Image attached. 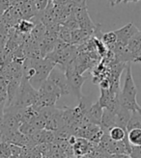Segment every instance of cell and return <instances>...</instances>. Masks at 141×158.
<instances>
[{
    "instance_id": "cell-1",
    "label": "cell",
    "mask_w": 141,
    "mask_h": 158,
    "mask_svg": "<svg viewBox=\"0 0 141 158\" xmlns=\"http://www.w3.org/2000/svg\"><path fill=\"white\" fill-rule=\"evenodd\" d=\"M125 72H126V74H125L123 88L120 92L119 103L122 107L130 110L131 112H134L138 109L139 105L136 100L137 88H136L135 83L134 81V76H132V73H131L130 63H127Z\"/></svg>"
},
{
    "instance_id": "cell-2",
    "label": "cell",
    "mask_w": 141,
    "mask_h": 158,
    "mask_svg": "<svg viewBox=\"0 0 141 158\" xmlns=\"http://www.w3.org/2000/svg\"><path fill=\"white\" fill-rule=\"evenodd\" d=\"M29 63L31 67L35 70V74L29 80V83L35 90H39L42 84L49 78L51 70L55 68V63L52 62L49 58H40V59H30Z\"/></svg>"
},
{
    "instance_id": "cell-3",
    "label": "cell",
    "mask_w": 141,
    "mask_h": 158,
    "mask_svg": "<svg viewBox=\"0 0 141 158\" xmlns=\"http://www.w3.org/2000/svg\"><path fill=\"white\" fill-rule=\"evenodd\" d=\"M39 98V93L35 90L26 78L22 77V80L12 104L8 107H13L17 109H22L29 106L35 105ZM7 108V107H6Z\"/></svg>"
},
{
    "instance_id": "cell-4",
    "label": "cell",
    "mask_w": 141,
    "mask_h": 158,
    "mask_svg": "<svg viewBox=\"0 0 141 158\" xmlns=\"http://www.w3.org/2000/svg\"><path fill=\"white\" fill-rule=\"evenodd\" d=\"M74 61L70 63V65L67 66V68L65 69V73H66V76L68 79L69 86L70 88V92H72V94H74L75 96L80 100L83 98L82 86L86 80V77L83 76L82 74H79L76 73Z\"/></svg>"
},
{
    "instance_id": "cell-5",
    "label": "cell",
    "mask_w": 141,
    "mask_h": 158,
    "mask_svg": "<svg viewBox=\"0 0 141 158\" xmlns=\"http://www.w3.org/2000/svg\"><path fill=\"white\" fill-rule=\"evenodd\" d=\"M48 79L60 89L62 97H66V96H69L70 94H72L66 73L64 70L61 69L59 67L55 66V68L51 70V73Z\"/></svg>"
},
{
    "instance_id": "cell-6",
    "label": "cell",
    "mask_w": 141,
    "mask_h": 158,
    "mask_svg": "<svg viewBox=\"0 0 141 158\" xmlns=\"http://www.w3.org/2000/svg\"><path fill=\"white\" fill-rule=\"evenodd\" d=\"M74 15L78 22V25H79L80 29L95 32V30L97 29L99 24H95L94 21L91 19L90 15L88 14V11H87V6L82 7L81 9L76 11Z\"/></svg>"
},
{
    "instance_id": "cell-7",
    "label": "cell",
    "mask_w": 141,
    "mask_h": 158,
    "mask_svg": "<svg viewBox=\"0 0 141 158\" xmlns=\"http://www.w3.org/2000/svg\"><path fill=\"white\" fill-rule=\"evenodd\" d=\"M138 31L139 29L132 22L128 23V24L123 26L122 28L115 30V33L117 35V40H118L117 42H119L123 44H128L130 40L134 37Z\"/></svg>"
},
{
    "instance_id": "cell-8",
    "label": "cell",
    "mask_w": 141,
    "mask_h": 158,
    "mask_svg": "<svg viewBox=\"0 0 141 158\" xmlns=\"http://www.w3.org/2000/svg\"><path fill=\"white\" fill-rule=\"evenodd\" d=\"M95 146H97V144H93L84 138H78L77 137L76 142L73 146L74 154H75V156L88 155L90 153V152L92 151V148Z\"/></svg>"
},
{
    "instance_id": "cell-9",
    "label": "cell",
    "mask_w": 141,
    "mask_h": 158,
    "mask_svg": "<svg viewBox=\"0 0 141 158\" xmlns=\"http://www.w3.org/2000/svg\"><path fill=\"white\" fill-rule=\"evenodd\" d=\"M103 112H104V108L101 107L100 102L97 101L88 108L86 116H87L91 124L100 125V121H101V117H103Z\"/></svg>"
},
{
    "instance_id": "cell-10",
    "label": "cell",
    "mask_w": 141,
    "mask_h": 158,
    "mask_svg": "<svg viewBox=\"0 0 141 158\" xmlns=\"http://www.w3.org/2000/svg\"><path fill=\"white\" fill-rule=\"evenodd\" d=\"M116 125V116L115 113L109 111L108 109L104 108L103 117H101V121L100 127L105 133H108V131L111 128H113Z\"/></svg>"
},
{
    "instance_id": "cell-11",
    "label": "cell",
    "mask_w": 141,
    "mask_h": 158,
    "mask_svg": "<svg viewBox=\"0 0 141 158\" xmlns=\"http://www.w3.org/2000/svg\"><path fill=\"white\" fill-rule=\"evenodd\" d=\"M94 32L84 29H76L75 31H72V44L73 45H80L85 44L89 41V39L93 37Z\"/></svg>"
},
{
    "instance_id": "cell-12",
    "label": "cell",
    "mask_w": 141,
    "mask_h": 158,
    "mask_svg": "<svg viewBox=\"0 0 141 158\" xmlns=\"http://www.w3.org/2000/svg\"><path fill=\"white\" fill-rule=\"evenodd\" d=\"M115 116H116V125L127 130L128 123L131 117V111L120 105V107L115 113Z\"/></svg>"
},
{
    "instance_id": "cell-13",
    "label": "cell",
    "mask_w": 141,
    "mask_h": 158,
    "mask_svg": "<svg viewBox=\"0 0 141 158\" xmlns=\"http://www.w3.org/2000/svg\"><path fill=\"white\" fill-rule=\"evenodd\" d=\"M39 93L45 94H50V96H55L58 98H60L61 96V91L56 85H54L50 80L46 79V80L42 84L40 89L38 90Z\"/></svg>"
},
{
    "instance_id": "cell-14",
    "label": "cell",
    "mask_w": 141,
    "mask_h": 158,
    "mask_svg": "<svg viewBox=\"0 0 141 158\" xmlns=\"http://www.w3.org/2000/svg\"><path fill=\"white\" fill-rule=\"evenodd\" d=\"M107 134L113 141L116 142H123L128 138V131L120 126H114L113 128L108 131Z\"/></svg>"
},
{
    "instance_id": "cell-15",
    "label": "cell",
    "mask_w": 141,
    "mask_h": 158,
    "mask_svg": "<svg viewBox=\"0 0 141 158\" xmlns=\"http://www.w3.org/2000/svg\"><path fill=\"white\" fill-rule=\"evenodd\" d=\"M45 34H46V27L43 24L42 22H38L35 24L32 32L30 33V36L32 37L37 43H39V44H40V43L45 38Z\"/></svg>"
},
{
    "instance_id": "cell-16",
    "label": "cell",
    "mask_w": 141,
    "mask_h": 158,
    "mask_svg": "<svg viewBox=\"0 0 141 158\" xmlns=\"http://www.w3.org/2000/svg\"><path fill=\"white\" fill-rule=\"evenodd\" d=\"M35 26V23L32 20H27V19H21L18 22V24L15 26L19 32L24 34V35H29Z\"/></svg>"
},
{
    "instance_id": "cell-17",
    "label": "cell",
    "mask_w": 141,
    "mask_h": 158,
    "mask_svg": "<svg viewBox=\"0 0 141 158\" xmlns=\"http://www.w3.org/2000/svg\"><path fill=\"white\" fill-rule=\"evenodd\" d=\"M128 140L132 147L141 146V129L132 128L128 131Z\"/></svg>"
},
{
    "instance_id": "cell-18",
    "label": "cell",
    "mask_w": 141,
    "mask_h": 158,
    "mask_svg": "<svg viewBox=\"0 0 141 158\" xmlns=\"http://www.w3.org/2000/svg\"><path fill=\"white\" fill-rule=\"evenodd\" d=\"M100 41L104 43V44L109 48V47L113 46L117 43V35L115 33V31H111V32H106L101 35Z\"/></svg>"
},
{
    "instance_id": "cell-19",
    "label": "cell",
    "mask_w": 141,
    "mask_h": 158,
    "mask_svg": "<svg viewBox=\"0 0 141 158\" xmlns=\"http://www.w3.org/2000/svg\"><path fill=\"white\" fill-rule=\"evenodd\" d=\"M127 45L129 47V49L134 54L140 48V46H141V30H139L138 32L130 40Z\"/></svg>"
},
{
    "instance_id": "cell-20",
    "label": "cell",
    "mask_w": 141,
    "mask_h": 158,
    "mask_svg": "<svg viewBox=\"0 0 141 158\" xmlns=\"http://www.w3.org/2000/svg\"><path fill=\"white\" fill-rule=\"evenodd\" d=\"M57 36H58V39L61 40V41H63L69 44H72V31L69 28H67L66 26L61 24Z\"/></svg>"
},
{
    "instance_id": "cell-21",
    "label": "cell",
    "mask_w": 141,
    "mask_h": 158,
    "mask_svg": "<svg viewBox=\"0 0 141 158\" xmlns=\"http://www.w3.org/2000/svg\"><path fill=\"white\" fill-rule=\"evenodd\" d=\"M132 128H140L141 129V116L138 114L137 111L131 112V117H130V120L128 123L127 131H129Z\"/></svg>"
},
{
    "instance_id": "cell-22",
    "label": "cell",
    "mask_w": 141,
    "mask_h": 158,
    "mask_svg": "<svg viewBox=\"0 0 141 158\" xmlns=\"http://www.w3.org/2000/svg\"><path fill=\"white\" fill-rule=\"evenodd\" d=\"M19 131L23 134V135H26V136H32L33 134H35L38 129H36L34 126L29 123H23L20 124L19 128Z\"/></svg>"
},
{
    "instance_id": "cell-23",
    "label": "cell",
    "mask_w": 141,
    "mask_h": 158,
    "mask_svg": "<svg viewBox=\"0 0 141 158\" xmlns=\"http://www.w3.org/2000/svg\"><path fill=\"white\" fill-rule=\"evenodd\" d=\"M62 25L66 26V27L69 28L70 31H75V30H76V29H79V25H78V22H77V20H76V19H75V15H74V14L70 15Z\"/></svg>"
},
{
    "instance_id": "cell-24",
    "label": "cell",
    "mask_w": 141,
    "mask_h": 158,
    "mask_svg": "<svg viewBox=\"0 0 141 158\" xmlns=\"http://www.w3.org/2000/svg\"><path fill=\"white\" fill-rule=\"evenodd\" d=\"M12 156L10 144L2 142L0 143V158H10Z\"/></svg>"
},
{
    "instance_id": "cell-25",
    "label": "cell",
    "mask_w": 141,
    "mask_h": 158,
    "mask_svg": "<svg viewBox=\"0 0 141 158\" xmlns=\"http://www.w3.org/2000/svg\"><path fill=\"white\" fill-rule=\"evenodd\" d=\"M32 4L35 7L37 13L40 14V13H42L45 9L46 6H48L49 0H33Z\"/></svg>"
},
{
    "instance_id": "cell-26",
    "label": "cell",
    "mask_w": 141,
    "mask_h": 158,
    "mask_svg": "<svg viewBox=\"0 0 141 158\" xmlns=\"http://www.w3.org/2000/svg\"><path fill=\"white\" fill-rule=\"evenodd\" d=\"M11 7L10 0H0V17Z\"/></svg>"
},
{
    "instance_id": "cell-27",
    "label": "cell",
    "mask_w": 141,
    "mask_h": 158,
    "mask_svg": "<svg viewBox=\"0 0 141 158\" xmlns=\"http://www.w3.org/2000/svg\"><path fill=\"white\" fill-rule=\"evenodd\" d=\"M130 156L131 158H141V146L140 147H132Z\"/></svg>"
},
{
    "instance_id": "cell-28",
    "label": "cell",
    "mask_w": 141,
    "mask_h": 158,
    "mask_svg": "<svg viewBox=\"0 0 141 158\" xmlns=\"http://www.w3.org/2000/svg\"><path fill=\"white\" fill-rule=\"evenodd\" d=\"M53 5H58V6H65L68 3L72 2L73 0H49Z\"/></svg>"
},
{
    "instance_id": "cell-29",
    "label": "cell",
    "mask_w": 141,
    "mask_h": 158,
    "mask_svg": "<svg viewBox=\"0 0 141 158\" xmlns=\"http://www.w3.org/2000/svg\"><path fill=\"white\" fill-rule=\"evenodd\" d=\"M132 63H140L141 64V53H135L134 54Z\"/></svg>"
},
{
    "instance_id": "cell-30",
    "label": "cell",
    "mask_w": 141,
    "mask_h": 158,
    "mask_svg": "<svg viewBox=\"0 0 141 158\" xmlns=\"http://www.w3.org/2000/svg\"><path fill=\"white\" fill-rule=\"evenodd\" d=\"M136 111H137V112H138V114L141 116V106H139V107H138V109L136 110Z\"/></svg>"
},
{
    "instance_id": "cell-31",
    "label": "cell",
    "mask_w": 141,
    "mask_h": 158,
    "mask_svg": "<svg viewBox=\"0 0 141 158\" xmlns=\"http://www.w3.org/2000/svg\"><path fill=\"white\" fill-rule=\"evenodd\" d=\"M3 48H4V47H3V46H1V45H0V52H1V51L3 50Z\"/></svg>"
},
{
    "instance_id": "cell-32",
    "label": "cell",
    "mask_w": 141,
    "mask_h": 158,
    "mask_svg": "<svg viewBox=\"0 0 141 158\" xmlns=\"http://www.w3.org/2000/svg\"><path fill=\"white\" fill-rule=\"evenodd\" d=\"M0 143H2V139L1 138H0Z\"/></svg>"
}]
</instances>
